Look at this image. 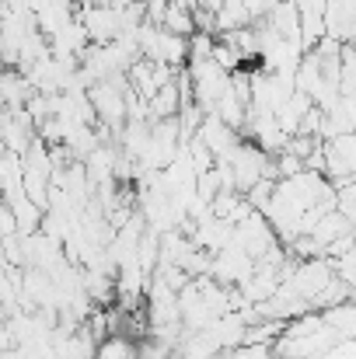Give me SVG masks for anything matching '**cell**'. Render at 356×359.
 <instances>
[{
    "instance_id": "cell-8",
    "label": "cell",
    "mask_w": 356,
    "mask_h": 359,
    "mask_svg": "<svg viewBox=\"0 0 356 359\" xmlns=\"http://www.w3.org/2000/svg\"><path fill=\"white\" fill-rule=\"evenodd\" d=\"M95 359H136V342L126 335V332H112L98 342Z\"/></svg>"
},
{
    "instance_id": "cell-11",
    "label": "cell",
    "mask_w": 356,
    "mask_h": 359,
    "mask_svg": "<svg viewBox=\"0 0 356 359\" xmlns=\"http://www.w3.org/2000/svg\"><path fill=\"white\" fill-rule=\"evenodd\" d=\"M272 4H276V0H265V11H269V7H272Z\"/></svg>"
},
{
    "instance_id": "cell-2",
    "label": "cell",
    "mask_w": 356,
    "mask_h": 359,
    "mask_svg": "<svg viewBox=\"0 0 356 359\" xmlns=\"http://www.w3.org/2000/svg\"><path fill=\"white\" fill-rule=\"evenodd\" d=\"M185 74H189V81H192V98H196V105H199L203 112H213V105H217V98L224 95L231 74L220 70L210 56H206V60H189V63H185Z\"/></svg>"
},
{
    "instance_id": "cell-1",
    "label": "cell",
    "mask_w": 356,
    "mask_h": 359,
    "mask_svg": "<svg viewBox=\"0 0 356 359\" xmlns=\"http://www.w3.org/2000/svg\"><path fill=\"white\" fill-rule=\"evenodd\" d=\"M228 164H231V171H235V189L237 192H248L255 182H262V178H276V164H272V157L258 147V143H251V140H237V147L224 157Z\"/></svg>"
},
{
    "instance_id": "cell-4",
    "label": "cell",
    "mask_w": 356,
    "mask_h": 359,
    "mask_svg": "<svg viewBox=\"0 0 356 359\" xmlns=\"http://www.w3.org/2000/svg\"><path fill=\"white\" fill-rule=\"evenodd\" d=\"M196 136L206 143V150H210L217 161H224V157L237 147V129L228 126L217 112H206V116H203V126L196 129Z\"/></svg>"
},
{
    "instance_id": "cell-3",
    "label": "cell",
    "mask_w": 356,
    "mask_h": 359,
    "mask_svg": "<svg viewBox=\"0 0 356 359\" xmlns=\"http://www.w3.org/2000/svg\"><path fill=\"white\" fill-rule=\"evenodd\" d=\"M251 272H255V258H251L248 251H241L237 244L217 251L213 262H210V276H213L220 286H244V279H248Z\"/></svg>"
},
{
    "instance_id": "cell-7",
    "label": "cell",
    "mask_w": 356,
    "mask_h": 359,
    "mask_svg": "<svg viewBox=\"0 0 356 359\" xmlns=\"http://www.w3.org/2000/svg\"><path fill=\"white\" fill-rule=\"evenodd\" d=\"M147 109H150V119H171V116H178V109H182L178 77L168 81V84H161V88L154 91V98L147 102Z\"/></svg>"
},
{
    "instance_id": "cell-5",
    "label": "cell",
    "mask_w": 356,
    "mask_h": 359,
    "mask_svg": "<svg viewBox=\"0 0 356 359\" xmlns=\"http://www.w3.org/2000/svg\"><path fill=\"white\" fill-rule=\"evenodd\" d=\"M325 4H329V0H297L304 53H308V49H315V46L329 35V32H325Z\"/></svg>"
},
{
    "instance_id": "cell-10",
    "label": "cell",
    "mask_w": 356,
    "mask_h": 359,
    "mask_svg": "<svg viewBox=\"0 0 356 359\" xmlns=\"http://www.w3.org/2000/svg\"><path fill=\"white\" fill-rule=\"evenodd\" d=\"M332 269H336V276H339L343 283H356V244L350 248V251L339 255V262H336Z\"/></svg>"
},
{
    "instance_id": "cell-6",
    "label": "cell",
    "mask_w": 356,
    "mask_h": 359,
    "mask_svg": "<svg viewBox=\"0 0 356 359\" xmlns=\"http://www.w3.org/2000/svg\"><path fill=\"white\" fill-rule=\"evenodd\" d=\"M262 18H265V25H272L283 39L301 42V14H297V0H276ZM301 46H304V42H301Z\"/></svg>"
},
{
    "instance_id": "cell-9",
    "label": "cell",
    "mask_w": 356,
    "mask_h": 359,
    "mask_svg": "<svg viewBox=\"0 0 356 359\" xmlns=\"http://www.w3.org/2000/svg\"><path fill=\"white\" fill-rule=\"evenodd\" d=\"M161 28H168V32H175V35H185V39H189V35L196 32L192 11L171 0V7H168V11H164V18H161Z\"/></svg>"
}]
</instances>
